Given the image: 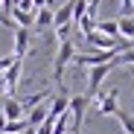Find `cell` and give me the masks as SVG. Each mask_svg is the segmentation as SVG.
I'll use <instances>...</instances> for the list:
<instances>
[{
	"instance_id": "obj_1",
	"label": "cell",
	"mask_w": 134,
	"mask_h": 134,
	"mask_svg": "<svg viewBox=\"0 0 134 134\" xmlns=\"http://www.w3.org/2000/svg\"><path fill=\"white\" fill-rule=\"evenodd\" d=\"M73 55H76V44H73V41H61V44H58V53H55V58H53V82H55V85H61V76H64V70H67V64L73 61Z\"/></svg>"
},
{
	"instance_id": "obj_2",
	"label": "cell",
	"mask_w": 134,
	"mask_h": 134,
	"mask_svg": "<svg viewBox=\"0 0 134 134\" xmlns=\"http://www.w3.org/2000/svg\"><path fill=\"white\" fill-rule=\"evenodd\" d=\"M91 105V99H87L85 93L82 96H70V102H67V114H70V134H79L82 131V120H85V108Z\"/></svg>"
},
{
	"instance_id": "obj_3",
	"label": "cell",
	"mask_w": 134,
	"mask_h": 134,
	"mask_svg": "<svg viewBox=\"0 0 134 134\" xmlns=\"http://www.w3.org/2000/svg\"><path fill=\"white\" fill-rule=\"evenodd\" d=\"M20 70H24V58H15L3 70V91H6V96H15L18 85H20Z\"/></svg>"
},
{
	"instance_id": "obj_4",
	"label": "cell",
	"mask_w": 134,
	"mask_h": 134,
	"mask_svg": "<svg viewBox=\"0 0 134 134\" xmlns=\"http://www.w3.org/2000/svg\"><path fill=\"white\" fill-rule=\"evenodd\" d=\"M114 61H108V64H99V67H91V82H87V99H93L96 93H99V87H102V82H105V76L111 73V70H114Z\"/></svg>"
},
{
	"instance_id": "obj_5",
	"label": "cell",
	"mask_w": 134,
	"mask_h": 134,
	"mask_svg": "<svg viewBox=\"0 0 134 134\" xmlns=\"http://www.w3.org/2000/svg\"><path fill=\"white\" fill-rule=\"evenodd\" d=\"M117 96H120V87H111V91L108 93H102L99 99H96V111H99V114L102 117H111V114H117Z\"/></svg>"
},
{
	"instance_id": "obj_6",
	"label": "cell",
	"mask_w": 134,
	"mask_h": 134,
	"mask_svg": "<svg viewBox=\"0 0 134 134\" xmlns=\"http://www.w3.org/2000/svg\"><path fill=\"white\" fill-rule=\"evenodd\" d=\"M12 32H15V50H12V53H15L18 58H26V55H29V41H32V32H29V29H18V26H15Z\"/></svg>"
},
{
	"instance_id": "obj_7",
	"label": "cell",
	"mask_w": 134,
	"mask_h": 134,
	"mask_svg": "<svg viewBox=\"0 0 134 134\" xmlns=\"http://www.w3.org/2000/svg\"><path fill=\"white\" fill-rule=\"evenodd\" d=\"M53 26V9H32V29L44 32Z\"/></svg>"
},
{
	"instance_id": "obj_8",
	"label": "cell",
	"mask_w": 134,
	"mask_h": 134,
	"mask_svg": "<svg viewBox=\"0 0 134 134\" xmlns=\"http://www.w3.org/2000/svg\"><path fill=\"white\" fill-rule=\"evenodd\" d=\"M117 32H120V38H125V41H134V18H131V15H125V18H117Z\"/></svg>"
},
{
	"instance_id": "obj_9",
	"label": "cell",
	"mask_w": 134,
	"mask_h": 134,
	"mask_svg": "<svg viewBox=\"0 0 134 134\" xmlns=\"http://www.w3.org/2000/svg\"><path fill=\"white\" fill-rule=\"evenodd\" d=\"M24 120H26V125H29V128H38V125H41L44 120H47V105H38V108H29V114H26Z\"/></svg>"
},
{
	"instance_id": "obj_10",
	"label": "cell",
	"mask_w": 134,
	"mask_h": 134,
	"mask_svg": "<svg viewBox=\"0 0 134 134\" xmlns=\"http://www.w3.org/2000/svg\"><path fill=\"white\" fill-rule=\"evenodd\" d=\"M93 29L102 32V35H108V38H120V32H117V20H99V24H93Z\"/></svg>"
},
{
	"instance_id": "obj_11",
	"label": "cell",
	"mask_w": 134,
	"mask_h": 134,
	"mask_svg": "<svg viewBox=\"0 0 134 134\" xmlns=\"http://www.w3.org/2000/svg\"><path fill=\"white\" fill-rule=\"evenodd\" d=\"M117 120H120V125H122V131H125V134H134V117L128 114V111H122V108H120V111H117Z\"/></svg>"
},
{
	"instance_id": "obj_12",
	"label": "cell",
	"mask_w": 134,
	"mask_h": 134,
	"mask_svg": "<svg viewBox=\"0 0 134 134\" xmlns=\"http://www.w3.org/2000/svg\"><path fill=\"white\" fill-rule=\"evenodd\" d=\"M114 64L117 67H122V64H134V47H128V50H122L117 58H114Z\"/></svg>"
},
{
	"instance_id": "obj_13",
	"label": "cell",
	"mask_w": 134,
	"mask_h": 134,
	"mask_svg": "<svg viewBox=\"0 0 134 134\" xmlns=\"http://www.w3.org/2000/svg\"><path fill=\"white\" fill-rule=\"evenodd\" d=\"M3 128H6V120H3V117H0V134H3Z\"/></svg>"
}]
</instances>
